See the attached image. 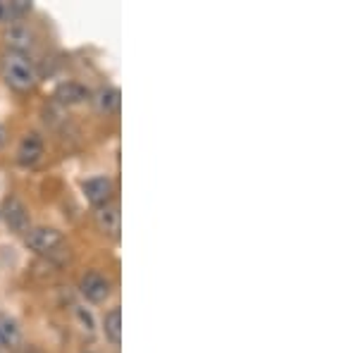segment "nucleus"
<instances>
[{"label": "nucleus", "mask_w": 358, "mask_h": 353, "mask_svg": "<svg viewBox=\"0 0 358 353\" xmlns=\"http://www.w3.org/2000/svg\"><path fill=\"white\" fill-rule=\"evenodd\" d=\"M0 74H3L5 84L13 91H17V94H29V91L38 84L36 65H34L31 57L24 53L5 50V53L0 55Z\"/></svg>", "instance_id": "1"}, {"label": "nucleus", "mask_w": 358, "mask_h": 353, "mask_svg": "<svg viewBox=\"0 0 358 353\" xmlns=\"http://www.w3.org/2000/svg\"><path fill=\"white\" fill-rule=\"evenodd\" d=\"M62 244H65L62 231L55 227H45V224L31 227L24 234V246L34 256H53V253L60 251Z\"/></svg>", "instance_id": "2"}, {"label": "nucleus", "mask_w": 358, "mask_h": 353, "mask_svg": "<svg viewBox=\"0 0 358 353\" xmlns=\"http://www.w3.org/2000/svg\"><path fill=\"white\" fill-rule=\"evenodd\" d=\"M79 294H82L84 301H89V303H106L108 298H110L113 294V282L108 275H103L101 270H89L82 275V280H79Z\"/></svg>", "instance_id": "3"}, {"label": "nucleus", "mask_w": 358, "mask_h": 353, "mask_svg": "<svg viewBox=\"0 0 358 353\" xmlns=\"http://www.w3.org/2000/svg\"><path fill=\"white\" fill-rule=\"evenodd\" d=\"M3 222L13 234L24 236L29 229L34 227L31 224V212H29L27 203L17 196H8L3 201Z\"/></svg>", "instance_id": "4"}, {"label": "nucleus", "mask_w": 358, "mask_h": 353, "mask_svg": "<svg viewBox=\"0 0 358 353\" xmlns=\"http://www.w3.org/2000/svg\"><path fill=\"white\" fill-rule=\"evenodd\" d=\"M43 153H45V141L38 131H27L24 136L20 138L17 143V150H15V160L20 167H36L38 163L43 160Z\"/></svg>", "instance_id": "5"}, {"label": "nucleus", "mask_w": 358, "mask_h": 353, "mask_svg": "<svg viewBox=\"0 0 358 353\" xmlns=\"http://www.w3.org/2000/svg\"><path fill=\"white\" fill-rule=\"evenodd\" d=\"M82 191H84L86 201L94 208H101L115 201V182L108 175H96V177L84 179Z\"/></svg>", "instance_id": "6"}, {"label": "nucleus", "mask_w": 358, "mask_h": 353, "mask_svg": "<svg viewBox=\"0 0 358 353\" xmlns=\"http://www.w3.org/2000/svg\"><path fill=\"white\" fill-rule=\"evenodd\" d=\"M3 38H5L8 50H13V53L29 55V50L36 45V34H34V29L24 24V22H15V24L5 27Z\"/></svg>", "instance_id": "7"}, {"label": "nucleus", "mask_w": 358, "mask_h": 353, "mask_svg": "<svg viewBox=\"0 0 358 353\" xmlns=\"http://www.w3.org/2000/svg\"><path fill=\"white\" fill-rule=\"evenodd\" d=\"M53 96H55V101L65 108H74V106H82V103L91 101V91L86 89L82 82H77V79H67V82L57 84Z\"/></svg>", "instance_id": "8"}, {"label": "nucleus", "mask_w": 358, "mask_h": 353, "mask_svg": "<svg viewBox=\"0 0 358 353\" xmlns=\"http://www.w3.org/2000/svg\"><path fill=\"white\" fill-rule=\"evenodd\" d=\"M94 219H96V227L101 234L110 236V239H117L120 236V222H122V217H120V206L115 203V201L96 208Z\"/></svg>", "instance_id": "9"}, {"label": "nucleus", "mask_w": 358, "mask_h": 353, "mask_svg": "<svg viewBox=\"0 0 358 353\" xmlns=\"http://www.w3.org/2000/svg\"><path fill=\"white\" fill-rule=\"evenodd\" d=\"M22 327L13 315L0 310V351H15L22 346Z\"/></svg>", "instance_id": "10"}, {"label": "nucleus", "mask_w": 358, "mask_h": 353, "mask_svg": "<svg viewBox=\"0 0 358 353\" xmlns=\"http://www.w3.org/2000/svg\"><path fill=\"white\" fill-rule=\"evenodd\" d=\"M101 329L103 337L110 341L113 346L122 344V308L113 305L110 310H106V315L101 317Z\"/></svg>", "instance_id": "11"}, {"label": "nucleus", "mask_w": 358, "mask_h": 353, "mask_svg": "<svg viewBox=\"0 0 358 353\" xmlns=\"http://www.w3.org/2000/svg\"><path fill=\"white\" fill-rule=\"evenodd\" d=\"M31 13L29 0H0V27H10L15 22H22Z\"/></svg>", "instance_id": "12"}, {"label": "nucleus", "mask_w": 358, "mask_h": 353, "mask_svg": "<svg viewBox=\"0 0 358 353\" xmlns=\"http://www.w3.org/2000/svg\"><path fill=\"white\" fill-rule=\"evenodd\" d=\"M94 101H96V108L101 110V113L110 115L120 108V91L115 89V86H103V89L94 96Z\"/></svg>", "instance_id": "13"}, {"label": "nucleus", "mask_w": 358, "mask_h": 353, "mask_svg": "<svg viewBox=\"0 0 358 353\" xmlns=\"http://www.w3.org/2000/svg\"><path fill=\"white\" fill-rule=\"evenodd\" d=\"M77 315L82 317V322H84V325H86V327H84L86 332H89V334L94 332V322H91V315H89V312H86L84 308H79V310H77Z\"/></svg>", "instance_id": "14"}, {"label": "nucleus", "mask_w": 358, "mask_h": 353, "mask_svg": "<svg viewBox=\"0 0 358 353\" xmlns=\"http://www.w3.org/2000/svg\"><path fill=\"white\" fill-rule=\"evenodd\" d=\"M3 146H5V127L0 124V148H3Z\"/></svg>", "instance_id": "15"}]
</instances>
